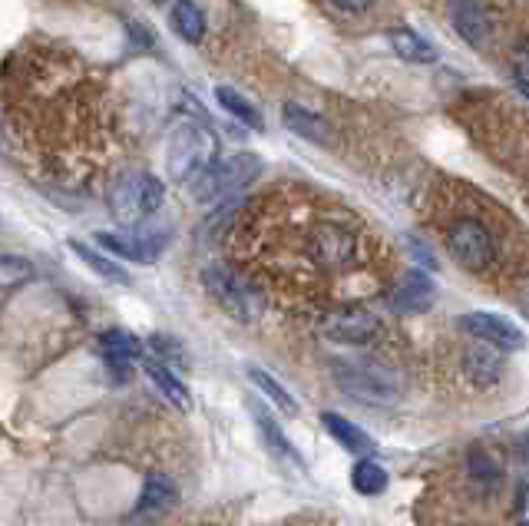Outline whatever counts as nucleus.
<instances>
[{
	"mask_svg": "<svg viewBox=\"0 0 529 526\" xmlns=\"http://www.w3.org/2000/svg\"><path fill=\"white\" fill-rule=\"evenodd\" d=\"M262 173V163L252 153H232L215 159L202 169V173L192 176L189 192L196 202H229L235 192H242L248 182H255V176Z\"/></svg>",
	"mask_w": 529,
	"mask_h": 526,
	"instance_id": "nucleus-1",
	"label": "nucleus"
},
{
	"mask_svg": "<svg viewBox=\"0 0 529 526\" xmlns=\"http://www.w3.org/2000/svg\"><path fill=\"white\" fill-rule=\"evenodd\" d=\"M166 199V186L156 176L149 173H126L113 182L110 196H106V206H110V216L116 222H123L126 229H136L146 216L163 206Z\"/></svg>",
	"mask_w": 529,
	"mask_h": 526,
	"instance_id": "nucleus-2",
	"label": "nucleus"
},
{
	"mask_svg": "<svg viewBox=\"0 0 529 526\" xmlns=\"http://www.w3.org/2000/svg\"><path fill=\"white\" fill-rule=\"evenodd\" d=\"M358 252H361L358 235L338 222H321L308 235V259L321 268H331V272H341V268L354 265L358 262Z\"/></svg>",
	"mask_w": 529,
	"mask_h": 526,
	"instance_id": "nucleus-3",
	"label": "nucleus"
},
{
	"mask_svg": "<svg viewBox=\"0 0 529 526\" xmlns=\"http://www.w3.org/2000/svg\"><path fill=\"white\" fill-rule=\"evenodd\" d=\"M202 285H205V292L222 305V311H229L232 318H239V321L255 318L258 292L255 288H248L242 278L232 272V268H225V265L202 268Z\"/></svg>",
	"mask_w": 529,
	"mask_h": 526,
	"instance_id": "nucleus-4",
	"label": "nucleus"
},
{
	"mask_svg": "<svg viewBox=\"0 0 529 526\" xmlns=\"http://www.w3.org/2000/svg\"><path fill=\"white\" fill-rule=\"evenodd\" d=\"M334 381H338L351 397H358V401H367V404H391L397 394L391 374L384 368H377V364H364V361H341L338 368H334Z\"/></svg>",
	"mask_w": 529,
	"mask_h": 526,
	"instance_id": "nucleus-5",
	"label": "nucleus"
},
{
	"mask_svg": "<svg viewBox=\"0 0 529 526\" xmlns=\"http://www.w3.org/2000/svg\"><path fill=\"white\" fill-rule=\"evenodd\" d=\"M212 153H215V139L209 130L182 126V130L172 136V146H169V176L192 179L212 163Z\"/></svg>",
	"mask_w": 529,
	"mask_h": 526,
	"instance_id": "nucleus-6",
	"label": "nucleus"
},
{
	"mask_svg": "<svg viewBox=\"0 0 529 526\" xmlns=\"http://www.w3.org/2000/svg\"><path fill=\"white\" fill-rule=\"evenodd\" d=\"M447 249L463 268L480 272V268H487L493 262V235L487 232V225L477 219H460L450 225Z\"/></svg>",
	"mask_w": 529,
	"mask_h": 526,
	"instance_id": "nucleus-7",
	"label": "nucleus"
},
{
	"mask_svg": "<svg viewBox=\"0 0 529 526\" xmlns=\"http://www.w3.org/2000/svg\"><path fill=\"white\" fill-rule=\"evenodd\" d=\"M96 242H100L103 249H110L113 255H120V259L149 265L159 252L166 249L169 232L149 229V225H136V229H129V232H96Z\"/></svg>",
	"mask_w": 529,
	"mask_h": 526,
	"instance_id": "nucleus-8",
	"label": "nucleus"
},
{
	"mask_svg": "<svg viewBox=\"0 0 529 526\" xmlns=\"http://www.w3.org/2000/svg\"><path fill=\"white\" fill-rule=\"evenodd\" d=\"M460 328L467 331L473 341L490 345L496 351H520L526 345L523 331L516 328L510 318L493 315V311H470V315H463Z\"/></svg>",
	"mask_w": 529,
	"mask_h": 526,
	"instance_id": "nucleus-9",
	"label": "nucleus"
},
{
	"mask_svg": "<svg viewBox=\"0 0 529 526\" xmlns=\"http://www.w3.org/2000/svg\"><path fill=\"white\" fill-rule=\"evenodd\" d=\"M377 318L364 308H341L331 311L321 321V335L331 341H341V345H367L377 335Z\"/></svg>",
	"mask_w": 529,
	"mask_h": 526,
	"instance_id": "nucleus-10",
	"label": "nucleus"
},
{
	"mask_svg": "<svg viewBox=\"0 0 529 526\" xmlns=\"http://www.w3.org/2000/svg\"><path fill=\"white\" fill-rule=\"evenodd\" d=\"M176 483L166 474H149L143 483V493H139V503L133 510V517H159L163 510H169L176 503Z\"/></svg>",
	"mask_w": 529,
	"mask_h": 526,
	"instance_id": "nucleus-11",
	"label": "nucleus"
},
{
	"mask_svg": "<svg viewBox=\"0 0 529 526\" xmlns=\"http://www.w3.org/2000/svg\"><path fill=\"white\" fill-rule=\"evenodd\" d=\"M143 371H146V378L153 381V388H156L159 394H163L169 404H176L179 411H189V407H192V397H189L186 381H182L179 374L172 371L166 361H156V358H153V361H146V364H143Z\"/></svg>",
	"mask_w": 529,
	"mask_h": 526,
	"instance_id": "nucleus-12",
	"label": "nucleus"
},
{
	"mask_svg": "<svg viewBox=\"0 0 529 526\" xmlns=\"http://www.w3.org/2000/svg\"><path fill=\"white\" fill-rule=\"evenodd\" d=\"M96 341H100V354L110 361V368H129V364L143 354V341H139L133 331H123V328L103 331Z\"/></svg>",
	"mask_w": 529,
	"mask_h": 526,
	"instance_id": "nucleus-13",
	"label": "nucleus"
},
{
	"mask_svg": "<svg viewBox=\"0 0 529 526\" xmlns=\"http://www.w3.org/2000/svg\"><path fill=\"white\" fill-rule=\"evenodd\" d=\"M463 368H467L470 381L480 384V388H487V384L500 381V371H503V361H500V351L490 348V345H470L467 354H463Z\"/></svg>",
	"mask_w": 529,
	"mask_h": 526,
	"instance_id": "nucleus-14",
	"label": "nucleus"
},
{
	"mask_svg": "<svg viewBox=\"0 0 529 526\" xmlns=\"http://www.w3.org/2000/svg\"><path fill=\"white\" fill-rule=\"evenodd\" d=\"M453 27H457V34L467 40L470 47H483V44H487V37H490L487 7L457 4V7H453Z\"/></svg>",
	"mask_w": 529,
	"mask_h": 526,
	"instance_id": "nucleus-15",
	"label": "nucleus"
},
{
	"mask_svg": "<svg viewBox=\"0 0 529 526\" xmlns=\"http://www.w3.org/2000/svg\"><path fill=\"white\" fill-rule=\"evenodd\" d=\"M321 424H325V431L334 440H338L344 450H351V454H371V450H374L371 434H364L358 424L348 421V417H341V414H334V411H325V414H321Z\"/></svg>",
	"mask_w": 529,
	"mask_h": 526,
	"instance_id": "nucleus-16",
	"label": "nucleus"
},
{
	"mask_svg": "<svg viewBox=\"0 0 529 526\" xmlns=\"http://www.w3.org/2000/svg\"><path fill=\"white\" fill-rule=\"evenodd\" d=\"M282 120L291 133L301 139H311V143H328L331 139V126L321 120L318 113H308L305 106H298V103H285Z\"/></svg>",
	"mask_w": 529,
	"mask_h": 526,
	"instance_id": "nucleus-17",
	"label": "nucleus"
},
{
	"mask_svg": "<svg viewBox=\"0 0 529 526\" xmlns=\"http://www.w3.org/2000/svg\"><path fill=\"white\" fill-rule=\"evenodd\" d=\"M434 302V282L424 272H407L394 292V305L401 311H424Z\"/></svg>",
	"mask_w": 529,
	"mask_h": 526,
	"instance_id": "nucleus-18",
	"label": "nucleus"
},
{
	"mask_svg": "<svg viewBox=\"0 0 529 526\" xmlns=\"http://www.w3.org/2000/svg\"><path fill=\"white\" fill-rule=\"evenodd\" d=\"M67 249L77 255V259L90 268L93 275H100V278H106V282H120V285H126L129 282V275H126V268L116 262V259H110V255H103V252H96V249H90L86 242H67Z\"/></svg>",
	"mask_w": 529,
	"mask_h": 526,
	"instance_id": "nucleus-19",
	"label": "nucleus"
},
{
	"mask_svg": "<svg viewBox=\"0 0 529 526\" xmlns=\"http://www.w3.org/2000/svg\"><path fill=\"white\" fill-rule=\"evenodd\" d=\"M215 100H219V106L225 113L235 116L242 126H248V130H265V120H262V113H258V106L248 100V96H242L239 90L215 87Z\"/></svg>",
	"mask_w": 529,
	"mask_h": 526,
	"instance_id": "nucleus-20",
	"label": "nucleus"
},
{
	"mask_svg": "<svg viewBox=\"0 0 529 526\" xmlns=\"http://www.w3.org/2000/svg\"><path fill=\"white\" fill-rule=\"evenodd\" d=\"M387 40H391L394 53L407 63H434L437 60V47L430 44V40H424L420 34H414V30H391L387 34Z\"/></svg>",
	"mask_w": 529,
	"mask_h": 526,
	"instance_id": "nucleus-21",
	"label": "nucleus"
},
{
	"mask_svg": "<svg viewBox=\"0 0 529 526\" xmlns=\"http://www.w3.org/2000/svg\"><path fill=\"white\" fill-rule=\"evenodd\" d=\"M169 24L172 30L186 40V44H202L205 37V14L196 4H172L169 7Z\"/></svg>",
	"mask_w": 529,
	"mask_h": 526,
	"instance_id": "nucleus-22",
	"label": "nucleus"
},
{
	"mask_svg": "<svg viewBox=\"0 0 529 526\" xmlns=\"http://www.w3.org/2000/svg\"><path fill=\"white\" fill-rule=\"evenodd\" d=\"M351 487L361 493V497H381L387 490V470L377 464V460H358L351 470Z\"/></svg>",
	"mask_w": 529,
	"mask_h": 526,
	"instance_id": "nucleus-23",
	"label": "nucleus"
},
{
	"mask_svg": "<svg viewBox=\"0 0 529 526\" xmlns=\"http://www.w3.org/2000/svg\"><path fill=\"white\" fill-rule=\"evenodd\" d=\"M245 378L255 384L258 394H265L268 401H272L275 407H282L285 414H298V401L288 394L285 384H278L268 371H262V368H245Z\"/></svg>",
	"mask_w": 529,
	"mask_h": 526,
	"instance_id": "nucleus-24",
	"label": "nucleus"
},
{
	"mask_svg": "<svg viewBox=\"0 0 529 526\" xmlns=\"http://www.w3.org/2000/svg\"><path fill=\"white\" fill-rule=\"evenodd\" d=\"M255 421H258V427H262V434H265V440H268V447H272L278 457H288L291 464H298V467H301V457L295 454V447L288 444V437L282 434V427H278L265 411H258V414H255Z\"/></svg>",
	"mask_w": 529,
	"mask_h": 526,
	"instance_id": "nucleus-25",
	"label": "nucleus"
},
{
	"mask_svg": "<svg viewBox=\"0 0 529 526\" xmlns=\"http://www.w3.org/2000/svg\"><path fill=\"white\" fill-rule=\"evenodd\" d=\"M34 275L27 259H17V255H0V288H17L20 282Z\"/></svg>",
	"mask_w": 529,
	"mask_h": 526,
	"instance_id": "nucleus-26",
	"label": "nucleus"
},
{
	"mask_svg": "<svg viewBox=\"0 0 529 526\" xmlns=\"http://www.w3.org/2000/svg\"><path fill=\"white\" fill-rule=\"evenodd\" d=\"M149 345H153V351H159L163 358H186V351H182V345L176 338H169V335H153L149 338ZM163 358H156V361H163Z\"/></svg>",
	"mask_w": 529,
	"mask_h": 526,
	"instance_id": "nucleus-27",
	"label": "nucleus"
},
{
	"mask_svg": "<svg viewBox=\"0 0 529 526\" xmlns=\"http://www.w3.org/2000/svg\"><path fill=\"white\" fill-rule=\"evenodd\" d=\"M325 10H331L338 17H364L371 10V4H325Z\"/></svg>",
	"mask_w": 529,
	"mask_h": 526,
	"instance_id": "nucleus-28",
	"label": "nucleus"
},
{
	"mask_svg": "<svg viewBox=\"0 0 529 526\" xmlns=\"http://www.w3.org/2000/svg\"><path fill=\"white\" fill-rule=\"evenodd\" d=\"M513 67H516V80H529V44H523L513 53Z\"/></svg>",
	"mask_w": 529,
	"mask_h": 526,
	"instance_id": "nucleus-29",
	"label": "nucleus"
},
{
	"mask_svg": "<svg viewBox=\"0 0 529 526\" xmlns=\"http://www.w3.org/2000/svg\"><path fill=\"white\" fill-rule=\"evenodd\" d=\"M520 308L526 311V318H529V285L520 292Z\"/></svg>",
	"mask_w": 529,
	"mask_h": 526,
	"instance_id": "nucleus-30",
	"label": "nucleus"
},
{
	"mask_svg": "<svg viewBox=\"0 0 529 526\" xmlns=\"http://www.w3.org/2000/svg\"><path fill=\"white\" fill-rule=\"evenodd\" d=\"M516 90H520L526 100H529V80H516Z\"/></svg>",
	"mask_w": 529,
	"mask_h": 526,
	"instance_id": "nucleus-31",
	"label": "nucleus"
},
{
	"mask_svg": "<svg viewBox=\"0 0 529 526\" xmlns=\"http://www.w3.org/2000/svg\"><path fill=\"white\" fill-rule=\"evenodd\" d=\"M520 444H523V457L529 460V434H523V440H520Z\"/></svg>",
	"mask_w": 529,
	"mask_h": 526,
	"instance_id": "nucleus-32",
	"label": "nucleus"
},
{
	"mask_svg": "<svg viewBox=\"0 0 529 526\" xmlns=\"http://www.w3.org/2000/svg\"><path fill=\"white\" fill-rule=\"evenodd\" d=\"M520 526H529V520H526V523H520Z\"/></svg>",
	"mask_w": 529,
	"mask_h": 526,
	"instance_id": "nucleus-33",
	"label": "nucleus"
}]
</instances>
